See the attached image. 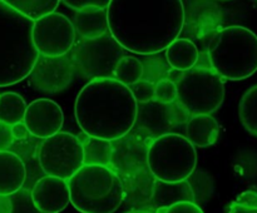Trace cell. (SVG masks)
Here are the masks:
<instances>
[{"instance_id": "21", "label": "cell", "mask_w": 257, "mask_h": 213, "mask_svg": "<svg viewBox=\"0 0 257 213\" xmlns=\"http://www.w3.org/2000/svg\"><path fill=\"white\" fill-rule=\"evenodd\" d=\"M85 135V134H84ZM84 153V164L108 165L112 155V142L102 138H94L85 135L80 139Z\"/></svg>"}, {"instance_id": "17", "label": "cell", "mask_w": 257, "mask_h": 213, "mask_svg": "<svg viewBox=\"0 0 257 213\" xmlns=\"http://www.w3.org/2000/svg\"><path fill=\"white\" fill-rule=\"evenodd\" d=\"M178 202H195V195L188 180L163 182L156 179L153 195L147 209L155 212L157 208L168 207Z\"/></svg>"}, {"instance_id": "31", "label": "cell", "mask_w": 257, "mask_h": 213, "mask_svg": "<svg viewBox=\"0 0 257 213\" xmlns=\"http://www.w3.org/2000/svg\"><path fill=\"white\" fill-rule=\"evenodd\" d=\"M155 213H203V210L195 202H178L168 207L157 208Z\"/></svg>"}, {"instance_id": "8", "label": "cell", "mask_w": 257, "mask_h": 213, "mask_svg": "<svg viewBox=\"0 0 257 213\" xmlns=\"http://www.w3.org/2000/svg\"><path fill=\"white\" fill-rule=\"evenodd\" d=\"M124 49L110 34L94 39H82L72 48L70 60L74 70L83 78H113V72L124 57Z\"/></svg>"}, {"instance_id": "7", "label": "cell", "mask_w": 257, "mask_h": 213, "mask_svg": "<svg viewBox=\"0 0 257 213\" xmlns=\"http://www.w3.org/2000/svg\"><path fill=\"white\" fill-rule=\"evenodd\" d=\"M177 100L191 114H211L225 99L223 80L211 68H192L180 77Z\"/></svg>"}, {"instance_id": "2", "label": "cell", "mask_w": 257, "mask_h": 213, "mask_svg": "<svg viewBox=\"0 0 257 213\" xmlns=\"http://www.w3.org/2000/svg\"><path fill=\"white\" fill-rule=\"evenodd\" d=\"M138 103L114 78L92 79L75 100V119L85 135L114 140L135 128Z\"/></svg>"}, {"instance_id": "1", "label": "cell", "mask_w": 257, "mask_h": 213, "mask_svg": "<svg viewBox=\"0 0 257 213\" xmlns=\"http://www.w3.org/2000/svg\"><path fill=\"white\" fill-rule=\"evenodd\" d=\"M108 32L124 50L157 54L180 37L185 27L182 0H110Z\"/></svg>"}, {"instance_id": "34", "label": "cell", "mask_w": 257, "mask_h": 213, "mask_svg": "<svg viewBox=\"0 0 257 213\" xmlns=\"http://www.w3.org/2000/svg\"><path fill=\"white\" fill-rule=\"evenodd\" d=\"M14 142L10 125L0 123V150H8Z\"/></svg>"}, {"instance_id": "25", "label": "cell", "mask_w": 257, "mask_h": 213, "mask_svg": "<svg viewBox=\"0 0 257 213\" xmlns=\"http://www.w3.org/2000/svg\"><path fill=\"white\" fill-rule=\"evenodd\" d=\"M238 117L245 129L257 137V84L251 87L241 98Z\"/></svg>"}, {"instance_id": "28", "label": "cell", "mask_w": 257, "mask_h": 213, "mask_svg": "<svg viewBox=\"0 0 257 213\" xmlns=\"http://www.w3.org/2000/svg\"><path fill=\"white\" fill-rule=\"evenodd\" d=\"M155 100L161 105H168L177 100V85L173 80L165 78L155 84Z\"/></svg>"}, {"instance_id": "15", "label": "cell", "mask_w": 257, "mask_h": 213, "mask_svg": "<svg viewBox=\"0 0 257 213\" xmlns=\"http://www.w3.org/2000/svg\"><path fill=\"white\" fill-rule=\"evenodd\" d=\"M124 198L123 202L133 209H147L153 195L156 178L148 168L122 178Z\"/></svg>"}, {"instance_id": "13", "label": "cell", "mask_w": 257, "mask_h": 213, "mask_svg": "<svg viewBox=\"0 0 257 213\" xmlns=\"http://www.w3.org/2000/svg\"><path fill=\"white\" fill-rule=\"evenodd\" d=\"M23 122L27 125L30 135L45 139L60 132L64 123V114L58 103L42 98L33 100L27 105Z\"/></svg>"}, {"instance_id": "9", "label": "cell", "mask_w": 257, "mask_h": 213, "mask_svg": "<svg viewBox=\"0 0 257 213\" xmlns=\"http://www.w3.org/2000/svg\"><path fill=\"white\" fill-rule=\"evenodd\" d=\"M38 160L45 175L68 180L84 165L82 142L70 133H57L40 143Z\"/></svg>"}, {"instance_id": "6", "label": "cell", "mask_w": 257, "mask_h": 213, "mask_svg": "<svg viewBox=\"0 0 257 213\" xmlns=\"http://www.w3.org/2000/svg\"><path fill=\"white\" fill-rule=\"evenodd\" d=\"M147 165L156 179L181 182L196 170L197 152L195 145L183 135L165 133L151 142Z\"/></svg>"}, {"instance_id": "3", "label": "cell", "mask_w": 257, "mask_h": 213, "mask_svg": "<svg viewBox=\"0 0 257 213\" xmlns=\"http://www.w3.org/2000/svg\"><path fill=\"white\" fill-rule=\"evenodd\" d=\"M33 27V20L0 0V88L17 84L32 73L39 58Z\"/></svg>"}, {"instance_id": "23", "label": "cell", "mask_w": 257, "mask_h": 213, "mask_svg": "<svg viewBox=\"0 0 257 213\" xmlns=\"http://www.w3.org/2000/svg\"><path fill=\"white\" fill-rule=\"evenodd\" d=\"M27 103L19 94L13 92L0 94V123L13 125L24 120Z\"/></svg>"}, {"instance_id": "4", "label": "cell", "mask_w": 257, "mask_h": 213, "mask_svg": "<svg viewBox=\"0 0 257 213\" xmlns=\"http://www.w3.org/2000/svg\"><path fill=\"white\" fill-rule=\"evenodd\" d=\"M70 203L80 213H113L123 203V179L108 165L84 164L68 179Z\"/></svg>"}, {"instance_id": "12", "label": "cell", "mask_w": 257, "mask_h": 213, "mask_svg": "<svg viewBox=\"0 0 257 213\" xmlns=\"http://www.w3.org/2000/svg\"><path fill=\"white\" fill-rule=\"evenodd\" d=\"M74 72L70 57L39 55L29 77L33 87L39 92L58 93L70 84Z\"/></svg>"}, {"instance_id": "24", "label": "cell", "mask_w": 257, "mask_h": 213, "mask_svg": "<svg viewBox=\"0 0 257 213\" xmlns=\"http://www.w3.org/2000/svg\"><path fill=\"white\" fill-rule=\"evenodd\" d=\"M143 73H145V67L138 58L124 55L115 65L113 78L122 84L130 87L142 79Z\"/></svg>"}, {"instance_id": "14", "label": "cell", "mask_w": 257, "mask_h": 213, "mask_svg": "<svg viewBox=\"0 0 257 213\" xmlns=\"http://www.w3.org/2000/svg\"><path fill=\"white\" fill-rule=\"evenodd\" d=\"M30 194L35 207L42 213H59L70 202L67 180L52 175L38 179Z\"/></svg>"}, {"instance_id": "11", "label": "cell", "mask_w": 257, "mask_h": 213, "mask_svg": "<svg viewBox=\"0 0 257 213\" xmlns=\"http://www.w3.org/2000/svg\"><path fill=\"white\" fill-rule=\"evenodd\" d=\"M155 135L145 127L133 128L118 139L112 140L109 167L122 178L148 168V148Z\"/></svg>"}, {"instance_id": "32", "label": "cell", "mask_w": 257, "mask_h": 213, "mask_svg": "<svg viewBox=\"0 0 257 213\" xmlns=\"http://www.w3.org/2000/svg\"><path fill=\"white\" fill-rule=\"evenodd\" d=\"M110 0H63L65 5L75 10L82 9H90V8H95V9H107L108 4Z\"/></svg>"}, {"instance_id": "35", "label": "cell", "mask_w": 257, "mask_h": 213, "mask_svg": "<svg viewBox=\"0 0 257 213\" xmlns=\"http://www.w3.org/2000/svg\"><path fill=\"white\" fill-rule=\"evenodd\" d=\"M10 129H12L13 138H14V140H18V142L27 140L30 137V133L24 122H18L15 124L10 125Z\"/></svg>"}, {"instance_id": "33", "label": "cell", "mask_w": 257, "mask_h": 213, "mask_svg": "<svg viewBox=\"0 0 257 213\" xmlns=\"http://www.w3.org/2000/svg\"><path fill=\"white\" fill-rule=\"evenodd\" d=\"M233 202L246 207L257 208V189H247L240 193Z\"/></svg>"}, {"instance_id": "29", "label": "cell", "mask_w": 257, "mask_h": 213, "mask_svg": "<svg viewBox=\"0 0 257 213\" xmlns=\"http://www.w3.org/2000/svg\"><path fill=\"white\" fill-rule=\"evenodd\" d=\"M163 107H165L166 122L172 128L187 123L191 115H192L188 112L187 108L183 107L178 100H176V102L171 103L168 105H163Z\"/></svg>"}, {"instance_id": "16", "label": "cell", "mask_w": 257, "mask_h": 213, "mask_svg": "<svg viewBox=\"0 0 257 213\" xmlns=\"http://www.w3.org/2000/svg\"><path fill=\"white\" fill-rule=\"evenodd\" d=\"M27 179V167L22 157L12 150H0V195L22 189Z\"/></svg>"}, {"instance_id": "19", "label": "cell", "mask_w": 257, "mask_h": 213, "mask_svg": "<svg viewBox=\"0 0 257 213\" xmlns=\"http://www.w3.org/2000/svg\"><path fill=\"white\" fill-rule=\"evenodd\" d=\"M75 33L82 39H94L108 33L107 9H82L77 10L73 20Z\"/></svg>"}, {"instance_id": "36", "label": "cell", "mask_w": 257, "mask_h": 213, "mask_svg": "<svg viewBox=\"0 0 257 213\" xmlns=\"http://www.w3.org/2000/svg\"><path fill=\"white\" fill-rule=\"evenodd\" d=\"M228 213H257V208L246 207V205H241L232 202L228 208Z\"/></svg>"}, {"instance_id": "26", "label": "cell", "mask_w": 257, "mask_h": 213, "mask_svg": "<svg viewBox=\"0 0 257 213\" xmlns=\"http://www.w3.org/2000/svg\"><path fill=\"white\" fill-rule=\"evenodd\" d=\"M188 183H190L191 188H192L193 195H195L196 199H207L208 197L212 193V187L213 183L212 179L208 174L202 172H193L190 177L187 178Z\"/></svg>"}, {"instance_id": "18", "label": "cell", "mask_w": 257, "mask_h": 213, "mask_svg": "<svg viewBox=\"0 0 257 213\" xmlns=\"http://www.w3.org/2000/svg\"><path fill=\"white\" fill-rule=\"evenodd\" d=\"M220 137V125L211 114H192L186 123V138L198 148L213 145Z\"/></svg>"}, {"instance_id": "20", "label": "cell", "mask_w": 257, "mask_h": 213, "mask_svg": "<svg viewBox=\"0 0 257 213\" xmlns=\"http://www.w3.org/2000/svg\"><path fill=\"white\" fill-rule=\"evenodd\" d=\"M200 53L193 42L183 38H177L166 49V59L168 64L178 72L192 69L198 62Z\"/></svg>"}, {"instance_id": "27", "label": "cell", "mask_w": 257, "mask_h": 213, "mask_svg": "<svg viewBox=\"0 0 257 213\" xmlns=\"http://www.w3.org/2000/svg\"><path fill=\"white\" fill-rule=\"evenodd\" d=\"M9 197L12 202L9 213H42L35 207L30 190L22 188Z\"/></svg>"}, {"instance_id": "22", "label": "cell", "mask_w": 257, "mask_h": 213, "mask_svg": "<svg viewBox=\"0 0 257 213\" xmlns=\"http://www.w3.org/2000/svg\"><path fill=\"white\" fill-rule=\"evenodd\" d=\"M2 2L19 14L35 22L44 15L55 12L60 0H2Z\"/></svg>"}, {"instance_id": "30", "label": "cell", "mask_w": 257, "mask_h": 213, "mask_svg": "<svg viewBox=\"0 0 257 213\" xmlns=\"http://www.w3.org/2000/svg\"><path fill=\"white\" fill-rule=\"evenodd\" d=\"M130 89L137 103L147 104V103L155 100V84L152 83L140 80V82L130 85Z\"/></svg>"}, {"instance_id": "5", "label": "cell", "mask_w": 257, "mask_h": 213, "mask_svg": "<svg viewBox=\"0 0 257 213\" xmlns=\"http://www.w3.org/2000/svg\"><path fill=\"white\" fill-rule=\"evenodd\" d=\"M211 69L222 79L242 80L257 72V35L241 25H231L213 34L208 43Z\"/></svg>"}, {"instance_id": "37", "label": "cell", "mask_w": 257, "mask_h": 213, "mask_svg": "<svg viewBox=\"0 0 257 213\" xmlns=\"http://www.w3.org/2000/svg\"><path fill=\"white\" fill-rule=\"evenodd\" d=\"M125 213H155L152 210H148V209H132L130 212H125Z\"/></svg>"}, {"instance_id": "10", "label": "cell", "mask_w": 257, "mask_h": 213, "mask_svg": "<svg viewBox=\"0 0 257 213\" xmlns=\"http://www.w3.org/2000/svg\"><path fill=\"white\" fill-rule=\"evenodd\" d=\"M75 38L73 23L60 13L53 12L34 22L33 42L43 57L67 55L74 47Z\"/></svg>"}]
</instances>
